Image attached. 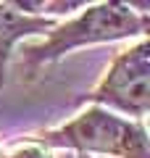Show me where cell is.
<instances>
[{"mask_svg": "<svg viewBox=\"0 0 150 158\" xmlns=\"http://www.w3.org/2000/svg\"><path fill=\"white\" fill-rule=\"evenodd\" d=\"M90 106H100L124 118L142 121L150 108V45L148 37L116 53L95 90L87 95Z\"/></svg>", "mask_w": 150, "mask_h": 158, "instance_id": "obj_3", "label": "cell"}, {"mask_svg": "<svg viewBox=\"0 0 150 158\" xmlns=\"http://www.w3.org/2000/svg\"><path fill=\"white\" fill-rule=\"evenodd\" d=\"M66 158H74V156H66Z\"/></svg>", "mask_w": 150, "mask_h": 158, "instance_id": "obj_6", "label": "cell"}, {"mask_svg": "<svg viewBox=\"0 0 150 158\" xmlns=\"http://www.w3.org/2000/svg\"><path fill=\"white\" fill-rule=\"evenodd\" d=\"M148 11H134L127 3H95L79 11V16L56 24L50 32H45V40L24 48L21 71L27 74V79H34L42 66L61 61L71 50L132 37L142 40L148 37Z\"/></svg>", "mask_w": 150, "mask_h": 158, "instance_id": "obj_1", "label": "cell"}, {"mask_svg": "<svg viewBox=\"0 0 150 158\" xmlns=\"http://www.w3.org/2000/svg\"><path fill=\"white\" fill-rule=\"evenodd\" d=\"M34 142L45 148L74 150L77 156L111 158H150L148 129L142 121L124 118L100 106H87L82 113L48 132H37Z\"/></svg>", "mask_w": 150, "mask_h": 158, "instance_id": "obj_2", "label": "cell"}, {"mask_svg": "<svg viewBox=\"0 0 150 158\" xmlns=\"http://www.w3.org/2000/svg\"><path fill=\"white\" fill-rule=\"evenodd\" d=\"M56 19L45 13H29L19 3H0V87L6 82L13 48L27 37L45 34L56 27Z\"/></svg>", "mask_w": 150, "mask_h": 158, "instance_id": "obj_4", "label": "cell"}, {"mask_svg": "<svg viewBox=\"0 0 150 158\" xmlns=\"http://www.w3.org/2000/svg\"><path fill=\"white\" fill-rule=\"evenodd\" d=\"M74 158H90V156H74Z\"/></svg>", "mask_w": 150, "mask_h": 158, "instance_id": "obj_5", "label": "cell"}]
</instances>
